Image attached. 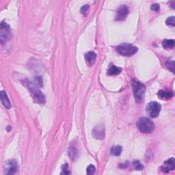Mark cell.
<instances>
[{
  "mask_svg": "<svg viewBox=\"0 0 175 175\" xmlns=\"http://www.w3.org/2000/svg\"><path fill=\"white\" fill-rule=\"evenodd\" d=\"M175 168V162L173 157L168 159L163 163V166H162L160 169L163 172L168 173L170 170H174Z\"/></svg>",
  "mask_w": 175,
  "mask_h": 175,
  "instance_id": "7",
  "label": "cell"
},
{
  "mask_svg": "<svg viewBox=\"0 0 175 175\" xmlns=\"http://www.w3.org/2000/svg\"><path fill=\"white\" fill-rule=\"evenodd\" d=\"M157 95L160 99L168 100L173 97V93L170 92V91L159 90L157 93Z\"/></svg>",
  "mask_w": 175,
  "mask_h": 175,
  "instance_id": "13",
  "label": "cell"
},
{
  "mask_svg": "<svg viewBox=\"0 0 175 175\" xmlns=\"http://www.w3.org/2000/svg\"><path fill=\"white\" fill-rule=\"evenodd\" d=\"M77 154H78V151L77 148L74 146H71L69 147L68 149V155L71 159L75 160V159L77 157Z\"/></svg>",
  "mask_w": 175,
  "mask_h": 175,
  "instance_id": "15",
  "label": "cell"
},
{
  "mask_svg": "<svg viewBox=\"0 0 175 175\" xmlns=\"http://www.w3.org/2000/svg\"><path fill=\"white\" fill-rule=\"evenodd\" d=\"M121 71H122L121 68L114 65H112L109 67L108 73L109 75H117L121 73Z\"/></svg>",
  "mask_w": 175,
  "mask_h": 175,
  "instance_id": "14",
  "label": "cell"
},
{
  "mask_svg": "<svg viewBox=\"0 0 175 175\" xmlns=\"http://www.w3.org/2000/svg\"><path fill=\"white\" fill-rule=\"evenodd\" d=\"M129 13V8L127 6L122 5L119 10H117L116 20L117 21H122L124 20L127 17V14Z\"/></svg>",
  "mask_w": 175,
  "mask_h": 175,
  "instance_id": "9",
  "label": "cell"
},
{
  "mask_svg": "<svg viewBox=\"0 0 175 175\" xmlns=\"http://www.w3.org/2000/svg\"><path fill=\"white\" fill-rule=\"evenodd\" d=\"M122 150H123V148L120 146H114L112 148V150H111V153L113 155H115V156H119L121 153H122Z\"/></svg>",
  "mask_w": 175,
  "mask_h": 175,
  "instance_id": "17",
  "label": "cell"
},
{
  "mask_svg": "<svg viewBox=\"0 0 175 175\" xmlns=\"http://www.w3.org/2000/svg\"><path fill=\"white\" fill-rule=\"evenodd\" d=\"M162 46L164 49H170L174 46V40L164 39L162 42Z\"/></svg>",
  "mask_w": 175,
  "mask_h": 175,
  "instance_id": "16",
  "label": "cell"
},
{
  "mask_svg": "<svg viewBox=\"0 0 175 175\" xmlns=\"http://www.w3.org/2000/svg\"><path fill=\"white\" fill-rule=\"evenodd\" d=\"M131 85L136 101H142L144 99V94H145V86L140 82L136 80V79H133L131 82Z\"/></svg>",
  "mask_w": 175,
  "mask_h": 175,
  "instance_id": "3",
  "label": "cell"
},
{
  "mask_svg": "<svg viewBox=\"0 0 175 175\" xmlns=\"http://www.w3.org/2000/svg\"><path fill=\"white\" fill-rule=\"evenodd\" d=\"M166 24L167 25L169 26H172V27H174L175 25V18L174 16L170 17L169 18H168L166 21Z\"/></svg>",
  "mask_w": 175,
  "mask_h": 175,
  "instance_id": "19",
  "label": "cell"
},
{
  "mask_svg": "<svg viewBox=\"0 0 175 175\" xmlns=\"http://www.w3.org/2000/svg\"><path fill=\"white\" fill-rule=\"evenodd\" d=\"M146 113L151 118H156L159 114L161 110V105L157 102L152 101L146 105Z\"/></svg>",
  "mask_w": 175,
  "mask_h": 175,
  "instance_id": "6",
  "label": "cell"
},
{
  "mask_svg": "<svg viewBox=\"0 0 175 175\" xmlns=\"http://www.w3.org/2000/svg\"><path fill=\"white\" fill-rule=\"evenodd\" d=\"M133 165H134V168L136 170H143L144 168V166L140 162L139 160H135L133 162Z\"/></svg>",
  "mask_w": 175,
  "mask_h": 175,
  "instance_id": "18",
  "label": "cell"
},
{
  "mask_svg": "<svg viewBox=\"0 0 175 175\" xmlns=\"http://www.w3.org/2000/svg\"><path fill=\"white\" fill-rule=\"evenodd\" d=\"M0 96H1V101L3 105L6 109H10L11 108V103L9 100L7 94L4 92V91H1L0 93Z\"/></svg>",
  "mask_w": 175,
  "mask_h": 175,
  "instance_id": "12",
  "label": "cell"
},
{
  "mask_svg": "<svg viewBox=\"0 0 175 175\" xmlns=\"http://www.w3.org/2000/svg\"><path fill=\"white\" fill-rule=\"evenodd\" d=\"M166 66L171 71L174 73V61H168L166 63Z\"/></svg>",
  "mask_w": 175,
  "mask_h": 175,
  "instance_id": "21",
  "label": "cell"
},
{
  "mask_svg": "<svg viewBox=\"0 0 175 175\" xmlns=\"http://www.w3.org/2000/svg\"><path fill=\"white\" fill-rule=\"evenodd\" d=\"M25 86L28 89L30 94L32 95L33 99L37 102L38 103L44 104L45 103V97L41 91L39 89L35 84L29 80H25L23 82Z\"/></svg>",
  "mask_w": 175,
  "mask_h": 175,
  "instance_id": "1",
  "label": "cell"
},
{
  "mask_svg": "<svg viewBox=\"0 0 175 175\" xmlns=\"http://www.w3.org/2000/svg\"><path fill=\"white\" fill-rule=\"evenodd\" d=\"M95 171H96V168H95L94 166L90 164L88 166L87 168V174L91 175V174H93L95 173Z\"/></svg>",
  "mask_w": 175,
  "mask_h": 175,
  "instance_id": "20",
  "label": "cell"
},
{
  "mask_svg": "<svg viewBox=\"0 0 175 175\" xmlns=\"http://www.w3.org/2000/svg\"><path fill=\"white\" fill-rule=\"evenodd\" d=\"M12 37V32L10 26L4 22H2L0 28V40L1 43L3 44L8 41Z\"/></svg>",
  "mask_w": 175,
  "mask_h": 175,
  "instance_id": "5",
  "label": "cell"
},
{
  "mask_svg": "<svg viewBox=\"0 0 175 175\" xmlns=\"http://www.w3.org/2000/svg\"><path fill=\"white\" fill-rule=\"evenodd\" d=\"M88 10H89V5L88 4H86V5H84V6L82 7L81 13L82 14H84V15H86L88 12Z\"/></svg>",
  "mask_w": 175,
  "mask_h": 175,
  "instance_id": "23",
  "label": "cell"
},
{
  "mask_svg": "<svg viewBox=\"0 0 175 175\" xmlns=\"http://www.w3.org/2000/svg\"><path fill=\"white\" fill-rule=\"evenodd\" d=\"M137 127L143 134H150L154 130L155 124L151 119L142 117L140 118L137 123Z\"/></svg>",
  "mask_w": 175,
  "mask_h": 175,
  "instance_id": "2",
  "label": "cell"
},
{
  "mask_svg": "<svg viewBox=\"0 0 175 175\" xmlns=\"http://www.w3.org/2000/svg\"><path fill=\"white\" fill-rule=\"evenodd\" d=\"M68 166L67 163L63 165L62 166V172H61V174H71V172L68 170Z\"/></svg>",
  "mask_w": 175,
  "mask_h": 175,
  "instance_id": "22",
  "label": "cell"
},
{
  "mask_svg": "<svg viewBox=\"0 0 175 175\" xmlns=\"http://www.w3.org/2000/svg\"><path fill=\"white\" fill-rule=\"evenodd\" d=\"M17 168L18 167L16 162L14 160L7 162L6 164V173L7 174H14L17 172Z\"/></svg>",
  "mask_w": 175,
  "mask_h": 175,
  "instance_id": "10",
  "label": "cell"
},
{
  "mask_svg": "<svg viewBox=\"0 0 175 175\" xmlns=\"http://www.w3.org/2000/svg\"><path fill=\"white\" fill-rule=\"evenodd\" d=\"M116 50L119 54L123 56H131L137 53L138 49L131 44L123 43L116 48Z\"/></svg>",
  "mask_w": 175,
  "mask_h": 175,
  "instance_id": "4",
  "label": "cell"
},
{
  "mask_svg": "<svg viewBox=\"0 0 175 175\" xmlns=\"http://www.w3.org/2000/svg\"><path fill=\"white\" fill-rule=\"evenodd\" d=\"M93 135L96 139L103 140L105 138V128L103 125H97L93 130Z\"/></svg>",
  "mask_w": 175,
  "mask_h": 175,
  "instance_id": "8",
  "label": "cell"
},
{
  "mask_svg": "<svg viewBox=\"0 0 175 175\" xmlns=\"http://www.w3.org/2000/svg\"><path fill=\"white\" fill-rule=\"evenodd\" d=\"M151 9L156 11V12H158L159 9H160V7H159V5L157 3H155V4H153L151 6Z\"/></svg>",
  "mask_w": 175,
  "mask_h": 175,
  "instance_id": "24",
  "label": "cell"
},
{
  "mask_svg": "<svg viewBox=\"0 0 175 175\" xmlns=\"http://www.w3.org/2000/svg\"><path fill=\"white\" fill-rule=\"evenodd\" d=\"M97 54L94 51H89L85 54V60L88 66H92L96 62Z\"/></svg>",
  "mask_w": 175,
  "mask_h": 175,
  "instance_id": "11",
  "label": "cell"
}]
</instances>
